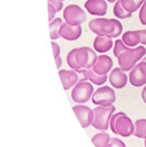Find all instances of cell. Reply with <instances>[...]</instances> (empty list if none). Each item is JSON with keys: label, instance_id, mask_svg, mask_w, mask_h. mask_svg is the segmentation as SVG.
Here are the masks:
<instances>
[{"label": "cell", "instance_id": "obj_1", "mask_svg": "<svg viewBox=\"0 0 146 147\" xmlns=\"http://www.w3.org/2000/svg\"><path fill=\"white\" fill-rule=\"evenodd\" d=\"M97 59L95 51L89 47H80L73 49L66 56V62L70 68L79 71L91 68Z\"/></svg>", "mask_w": 146, "mask_h": 147}, {"label": "cell", "instance_id": "obj_2", "mask_svg": "<svg viewBox=\"0 0 146 147\" xmlns=\"http://www.w3.org/2000/svg\"><path fill=\"white\" fill-rule=\"evenodd\" d=\"M88 26L94 34L101 36L116 38L122 34V24L118 19L97 18L89 22Z\"/></svg>", "mask_w": 146, "mask_h": 147}, {"label": "cell", "instance_id": "obj_3", "mask_svg": "<svg viewBox=\"0 0 146 147\" xmlns=\"http://www.w3.org/2000/svg\"><path fill=\"white\" fill-rule=\"evenodd\" d=\"M146 49L144 46H137L135 48H128L117 57L119 67L123 71H132L137 63L145 56Z\"/></svg>", "mask_w": 146, "mask_h": 147}, {"label": "cell", "instance_id": "obj_4", "mask_svg": "<svg viewBox=\"0 0 146 147\" xmlns=\"http://www.w3.org/2000/svg\"><path fill=\"white\" fill-rule=\"evenodd\" d=\"M110 127L113 134L125 138L132 136L135 133V124L133 123L132 119L123 112L113 114L110 120Z\"/></svg>", "mask_w": 146, "mask_h": 147}, {"label": "cell", "instance_id": "obj_5", "mask_svg": "<svg viewBox=\"0 0 146 147\" xmlns=\"http://www.w3.org/2000/svg\"><path fill=\"white\" fill-rule=\"evenodd\" d=\"M116 108L114 106H109V107H99L94 108L93 110V120H92V126L99 131H107L109 129L110 120L111 117L114 114Z\"/></svg>", "mask_w": 146, "mask_h": 147}, {"label": "cell", "instance_id": "obj_6", "mask_svg": "<svg viewBox=\"0 0 146 147\" xmlns=\"http://www.w3.org/2000/svg\"><path fill=\"white\" fill-rule=\"evenodd\" d=\"M116 100L115 91L109 86H102L97 88L92 94V102L97 106L109 107Z\"/></svg>", "mask_w": 146, "mask_h": 147}, {"label": "cell", "instance_id": "obj_7", "mask_svg": "<svg viewBox=\"0 0 146 147\" xmlns=\"http://www.w3.org/2000/svg\"><path fill=\"white\" fill-rule=\"evenodd\" d=\"M63 19L73 26L81 25L86 21V13L77 4H70L63 9Z\"/></svg>", "mask_w": 146, "mask_h": 147}, {"label": "cell", "instance_id": "obj_8", "mask_svg": "<svg viewBox=\"0 0 146 147\" xmlns=\"http://www.w3.org/2000/svg\"><path fill=\"white\" fill-rule=\"evenodd\" d=\"M93 94V86L87 81H79L72 91V98L78 104L88 102Z\"/></svg>", "mask_w": 146, "mask_h": 147}, {"label": "cell", "instance_id": "obj_9", "mask_svg": "<svg viewBox=\"0 0 146 147\" xmlns=\"http://www.w3.org/2000/svg\"><path fill=\"white\" fill-rule=\"evenodd\" d=\"M130 83L135 87H141L146 84V62L140 61L130 71L128 75Z\"/></svg>", "mask_w": 146, "mask_h": 147}, {"label": "cell", "instance_id": "obj_10", "mask_svg": "<svg viewBox=\"0 0 146 147\" xmlns=\"http://www.w3.org/2000/svg\"><path fill=\"white\" fill-rule=\"evenodd\" d=\"M73 110L76 113V116L78 117L82 127L86 129V127H88L92 123V120H93V111L89 107L83 105H78V106H74Z\"/></svg>", "mask_w": 146, "mask_h": 147}, {"label": "cell", "instance_id": "obj_11", "mask_svg": "<svg viewBox=\"0 0 146 147\" xmlns=\"http://www.w3.org/2000/svg\"><path fill=\"white\" fill-rule=\"evenodd\" d=\"M84 6L87 13L92 16L104 17L107 13L108 5L106 0H87Z\"/></svg>", "mask_w": 146, "mask_h": 147}, {"label": "cell", "instance_id": "obj_12", "mask_svg": "<svg viewBox=\"0 0 146 147\" xmlns=\"http://www.w3.org/2000/svg\"><path fill=\"white\" fill-rule=\"evenodd\" d=\"M59 35L66 40H77L82 35V28L80 25L73 26L68 23H63L59 29Z\"/></svg>", "mask_w": 146, "mask_h": 147}, {"label": "cell", "instance_id": "obj_13", "mask_svg": "<svg viewBox=\"0 0 146 147\" xmlns=\"http://www.w3.org/2000/svg\"><path fill=\"white\" fill-rule=\"evenodd\" d=\"M113 67V60L111 59V57L108 55H102L97 56V59L95 61V63L92 66L94 73H97V75H107L108 73L111 71Z\"/></svg>", "mask_w": 146, "mask_h": 147}, {"label": "cell", "instance_id": "obj_14", "mask_svg": "<svg viewBox=\"0 0 146 147\" xmlns=\"http://www.w3.org/2000/svg\"><path fill=\"white\" fill-rule=\"evenodd\" d=\"M109 81L110 84L112 85L114 88L121 89L128 84V75L120 67H115L110 73Z\"/></svg>", "mask_w": 146, "mask_h": 147}, {"label": "cell", "instance_id": "obj_15", "mask_svg": "<svg viewBox=\"0 0 146 147\" xmlns=\"http://www.w3.org/2000/svg\"><path fill=\"white\" fill-rule=\"evenodd\" d=\"M79 75V79L80 81H89L95 85H103L107 81V75H97L94 73L92 68H87V69H81V71H77Z\"/></svg>", "mask_w": 146, "mask_h": 147}, {"label": "cell", "instance_id": "obj_16", "mask_svg": "<svg viewBox=\"0 0 146 147\" xmlns=\"http://www.w3.org/2000/svg\"><path fill=\"white\" fill-rule=\"evenodd\" d=\"M62 83L63 89L68 90L70 88L74 87L75 85L80 81L79 79L78 73H76V71H68V69H59L58 71Z\"/></svg>", "mask_w": 146, "mask_h": 147}, {"label": "cell", "instance_id": "obj_17", "mask_svg": "<svg viewBox=\"0 0 146 147\" xmlns=\"http://www.w3.org/2000/svg\"><path fill=\"white\" fill-rule=\"evenodd\" d=\"M113 47H114V42L112 40L111 37L97 35L93 40L94 51H97V52H99V53H102V54L110 51Z\"/></svg>", "mask_w": 146, "mask_h": 147}, {"label": "cell", "instance_id": "obj_18", "mask_svg": "<svg viewBox=\"0 0 146 147\" xmlns=\"http://www.w3.org/2000/svg\"><path fill=\"white\" fill-rule=\"evenodd\" d=\"M121 40L124 42L125 46H128L130 48H135L140 44V35L137 31L134 30H128V31L124 32L121 36Z\"/></svg>", "mask_w": 146, "mask_h": 147}, {"label": "cell", "instance_id": "obj_19", "mask_svg": "<svg viewBox=\"0 0 146 147\" xmlns=\"http://www.w3.org/2000/svg\"><path fill=\"white\" fill-rule=\"evenodd\" d=\"M120 1H121L122 6L125 8V11L133 13L136 11L140 9V7L146 0H120Z\"/></svg>", "mask_w": 146, "mask_h": 147}, {"label": "cell", "instance_id": "obj_20", "mask_svg": "<svg viewBox=\"0 0 146 147\" xmlns=\"http://www.w3.org/2000/svg\"><path fill=\"white\" fill-rule=\"evenodd\" d=\"M63 24L62 20L60 18H55L53 21L50 22V37L52 40H56L57 38H59V29L61 27V25Z\"/></svg>", "mask_w": 146, "mask_h": 147}, {"label": "cell", "instance_id": "obj_21", "mask_svg": "<svg viewBox=\"0 0 146 147\" xmlns=\"http://www.w3.org/2000/svg\"><path fill=\"white\" fill-rule=\"evenodd\" d=\"M110 139V135L107 133H99L92 137L91 141L95 147H107Z\"/></svg>", "mask_w": 146, "mask_h": 147}, {"label": "cell", "instance_id": "obj_22", "mask_svg": "<svg viewBox=\"0 0 146 147\" xmlns=\"http://www.w3.org/2000/svg\"><path fill=\"white\" fill-rule=\"evenodd\" d=\"M113 13L114 16L118 19H128L132 17L133 13H128V11H125V8L121 4V1L117 0L114 4V7H113Z\"/></svg>", "mask_w": 146, "mask_h": 147}, {"label": "cell", "instance_id": "obj_23", "mask_svg": "<svg viewBox=\"0 0 146 147\" xmlns=\"http://www.w3.org/2000/svg\"><path fill=\"white\" fill-rule=\"evenodd\" d=\"M136 137L146 139V119H138L135 122V133Z\"/></svg>", "mask_w": 146, "mask_h": 147}, {"label": "cell", "instance_id": "obj_24", "mask_svg": "<svg viewBox=\"0 0 146 147\" xmlns=\"http://www.w3.org/2000/svg\"><path fill=\"white\" fill-rule=\"evenodd\" d=\"M128 48L130 47L125 46L124 42L121 40H116L114 42V47H113V54H114L115 57H118L121 53L124 52L125 50H128Z\"/></svg>", "mask_w": 146, "mask_h": 147}, {"label": "cell", "instance_id": "obj_25", "mask_svg": "<svg viewBox=\"0 0 146 147\" xmlns=\"http://www.w3.org/2000/svg\"><path fill=\"white\" fill-rule=\"evenodd\" d=\"M139 20H140V23L142 24V25L146 26V1L140 7V11H139Z\"/></svg>", "mask_w": 146, "mask_h": 147}, {"label": "cell", "instance_id": "obj_26", "mask_svg": "<svg viewBox=\"0 0 146 147\" xmlns=\"http://www.w3.org/2000/svg\"><path fill=\"white\" fill-rule=\"evenodd\" d=\"M107 147H126L125 144L123 143V141H121L118 138H111L109 141V144L107 145Z\"/></svg>", "mask_w": 146, "mask_h": 147}, {"label": "cell", "instance_id": "obj_27", "mask_svg": "<svg viewBox=\"0 0 146 147\" xmlns=\"http://www.w3.org/2000/svg\"><path fill=\"white\" fill-rule=\"evenodd\" d=\"M48 1H49L50 4H52V5L54 6L56 11H60L62 9V7H63L62 1H59V0H48Z\"/></svg>", "mask_w": 146, "mask_h": 147}, {"label": "cell", "instance_id": "obj_28", "mask_svg": "<svg viewBox=\"0 0 146 147\" xmlns=\"http://www.w3.org/2000/svg\"><path fill=\"white\" fill-rule=\"evenodd\" d=\"M52 49H53V54H54V58L55 60L59 58V54H60V47L57 42H54L52 40Z\"/></svg>", "mask_w": 146, "mask_h": 147}, {"label": "cell", "instance_id": "obj_29", "mask_svg": "<svg viewBox=\"0 0 146 147\" xmlns=\"http://www.w3.org/2000/svg\"><path fill=\"white\" fill-rule=\"evenodd\" d=\"M48 11H49V21H53L55 18V13H57L56 11V9H55V7L52 5V4H50V3H48Z\"/></svg>", "mask_w": 146, "mask_h": 147}, {"label": "cell", "instance_id": "obj_30", "mask_svg": "<svg viewBox=\"0 0 146 147\" xmlns=\"http://www.w3.org/2000/svg\"><path fill=\"white\" fill-rule=\"evenodd\" d=\"M138 33L140 35V44L142 46H146V29L138 30Z\"/></svg>", "mask_w": 146, "mask_h": 147}, {"label": "cell", "instance_id": "obj_31", "mask_svg": "<svg viewBox=\"0 0 146 147\" xmlns=\"http://www.w3.org/2000/svg\"><path fill=\"white\" fill-rule=\"evenodd\" d=\"M141 95H142V100H143V102L146 104V85L144 86L143 90H142V92H141Z\"/></svg>", "mask_w": 146, "mask_h": 147}, {"label": "cell", "instance_id": "obj_32", "mask_svg": "<svg viewBox=\"0 0 146 147\" xmlns=\"http://www.w3.org/2000/svg\"><path fill=\"white\" fill-rule=\"evenodd\" d=\"M61 64H62L61 58H57V59H56V65H57V68H58V69H60V67H61Z\"/></svg>", "mask_w": 146, "mask_h": 147}, {"label": "cell", "instance_id": "obj_33", "mask_svg": "<svg viewBox=\"0 0 146 147\" xmlns=\"http://www.w3.org/2000/svg\"><path fill=\"white\" fill-rule=\"evenodd\" d=\"M106 1H108V2H110V3H113V2H116L117 0H106Z\"/></svg>", "mask_w": 146, "mask_h": 147}, {"label": "cell", "instance_id": "obj_34", "mask_svg": "<svg viewBox=\"0 0 146 147\" xmlns=\"http://www.w3.org/2000/svg\"><path fill=\"white\" fill-rule=\"evenodd\" d=\"M141 61H143V62H146V56H144L142 59H141Z\"/></svg>", "mask_w": 146, "mask_h": 147}, {"label": "cell", "instance_id": "obj_35", "mask_svg": "<svg viewBox=\"0 0 146 147\" xmlns=\"http://www.w3.org/2000/svg\"><path fill=\"white\" fill-rule=\"evenodd\" d=\"M145 147H146V139H145Z\"/></svg>", "mask_w": 146, "mask_h": 147}, {"label": "cell", "instance_id": "obj_36", "mask_svg": "<svg viewBox=\"0 0 146 147\" xmlns=\"http://www.w3.org/2000/svg\"><path fill=\"white\" fill-rule=\"evenodd\" d=\"M59 1H64V0H59Z\"/></svg>", "mask_w": 146, "mask_h": 147}]
</instances>
